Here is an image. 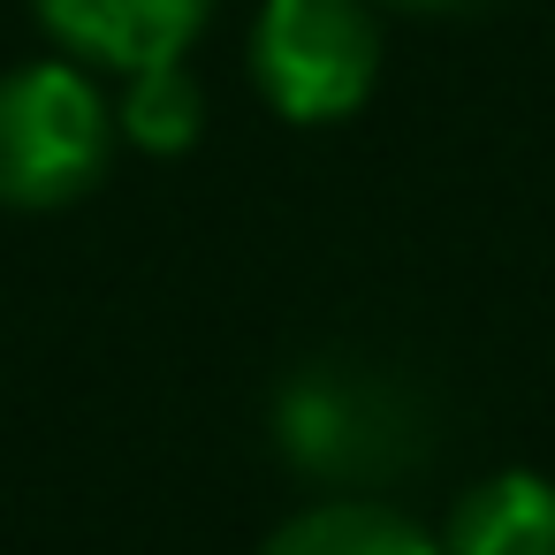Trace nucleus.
I'll list each match as a JSON object with an SVG mask.
<instances>
[{
  "label": "nucleus",
  "mask_w": 555,
  "mask_h": 555,
  "mask_svg": "<svg viewBox=\"0 0 555 555\" xmlns=\"http://www.w3.org/2000/svg\"><path fill=\"white\" fill-rule=\"evenodd\" d=\"M274 441L305 479L373 487L426 456L434 418L403 373L373 358H312L274 396Z\"/></svg>",
  "instance_id": "f257e3e1"
},
{
  "label": "nucleus",
  "mask_w": 555,
  "mask_h": 555,
  "mask_svg": "<svg viewBox=\"0 0 555 555\" xmlns=\"http://www.w3.org/2000/svg\"><path fill=\"white\" fill-rule=\"evenodd\" d=\"M115 115L69 62H24L0 77V206H69L107 176Z\"/></svg>",
  "instance_id": "f03ea898"
},
{
  "label": "nucleus",
  "mask_w": 555,
  "mask_h": 555,
  "mask_svg": "<svg viewBox=\"0 0 555 555\" xmlns=\"http://www.w3.org/2000/svg\"><path fill=\"white\" fill-rule=\"evenodd\" d=\"M251 77L282 122H343L380 77L365 0H267L251 24Z\"/></svg>",
  "instance_id": "7ed1b4c3"
},
{
  "label": "nucleus",
  "mask_w": 555,
  "mask_h": 555,
  "mask_svg": "<svg viewBox=\"0 0 555 555\" xmlns=\"http://www.w3.org/2000/svg\"><path fill=\"white\" fill-rule=\"evenodd\" d=\"M39 24L107 69H153V62H183V47L198 39L214 0H31Z\"/></svg>",
  "instance_id": "20e7f679"
},
{
  "label": "nucleus",
  "mask_w": 555,
  "mask_h": 555,
  "mask_svg": "<svg viewBox=\"0 0 555 555\" xmlns=\"http://www.w3.org/2000/svg\"><path fill=\"white\" fill-rule=\"evenodd\" d=\"M441 555H555V487L540 472H494L479 479L449 532Z\"/></svg>",
  "instance_id": "39448f33"
},
{
  "label": "nucleus",
  "mask_w": 555,
  "mask_h": 555,
  "mask_svg": "<svg viewBox=\"0 0 555 555\" xmlns=\"http://www.w3.org/2000/svg\"><path fill=\"white\" fill-rule=\"evenodd\" d=\"M259 555H441V547L403 509H388L373 494H335V502L297 509Z\"/></svg>",
  "instance_id": "423d86ee"
},
{
  "label": "nucleus",
  "mask_w": 555,
  "mask_h": 555,
  "mask_svg": "<svg viewBox=\"0 0 555 555\" xmlns=\"http://www.w3.org/2000/svg\"><path fill=\"white\" fill-rule=\"evenodd\" d=\"M198 122H206V100H198V77L183 62H153V69H130V92L115 107V130L145 153H183L198 145Z\"/></svg>",
  "instance_id": "0eeeda50"
},
{
  "label": "nucleus",
  "mask_w": 555,
  "mask_h": 555,
  "mask_svg": "<svg viewBox=\"0 0 555 555\" xmlns=\"http://www.w3.org/2000/svg\"><path fill=\"white\" fill-rule=\"evenodd\" d=\"M396 9H464V0H396Z\"/></svg>",
  "instance_id": "6e6552de"
}]
</instances>
